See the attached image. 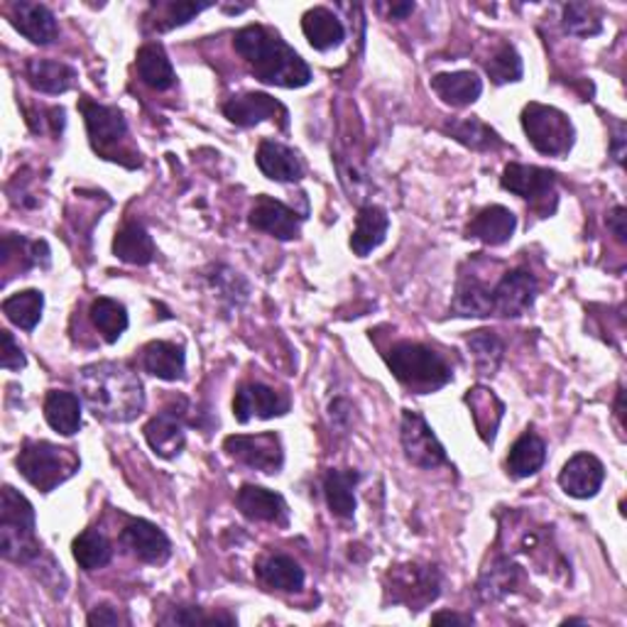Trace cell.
Masks as SVG:
<instances>
[{
    "label": "cell",
    "instance_id": "28",
    "mask_svg": "<svg viewBox=\"0 0 627 627\" xmlns=\"http://www.w3.org/2000/svg\"><path fill=\"white\" fill-rule=\"evenodd\" d=\"M431 89L447 105L463 109V105H471L480 99L484 81L478 79L476 72H449L431 76Z\"/></svg>",
    "mask_w": 627,
    "mask_h": 627
},
{
    "label": "cell",
    "instance_id": "44",
    "mask_svg": "<svg viewBox=\"0 0 627 627\" xmlns=\"http://www.w3.org/2000/svg\"><path fill=\"white\" fill-rule=\"evenodd\" d=\"M486 72L490 76V81L503 86V84H513L519 81L525 74L523 60L513 45H503L500 50L493 54V60L486 62Z\"/></svg>",
    "mask_w": 627,
    "mask_h": 627
},
{
    "label": "cell",
    "instance_id": "20",
    "mask_svg": "<svg viewBox=\"0 0 627 627\" xmlns=\"http://www.w3.org/2000/svg\"><path fill=\"white\" fill-rule=\"evenodd\" d=\"M11 23L17 33L27 37L33 45H52L60 37V25L50 8L42 3H13L11 8Z\"/></svg>",
    "mask_w": 627,
    "mask_h": 627
},
{
    "label": "cell",
    "instance_id": "29",
    "mask_svg": "<svg viewBox=\"0 0 627 627\" xmlns=\"http://www.w3.org/2000/svg\"><path fill=\"white\" fill-rule=\"evenodd\" d=\"M466 404L471 407V417H474L480 439L486 443H493L500 422L505 417L503 400H500L493 390L478 385V388L466 392Z\"/></svg>",
    "mask_w": 627,
    "mask_h": 627
},
{
    "label": "cell",
    "instance_id": "47",
    "mask_svg": "<svg viewBox=\"0 0 627 627\" xmlns=\"http://www.w3.org/2000/svg\"><path fill=\"white\" fill-rule=\"evenodd\" d=\"M0 341H3V353H0V365L5 371H23L25 368V353L21 346L15 343L11 331H0Z\"/></svg>",
    "mask_w": 627,
    "mask_h": 627
},
{
    "label": "cell",
    "instance_id": "15",
    "mask_svg": "<svg viewBox=\"0 0 627 627\" xmlns=\"http://www.w3.org/2000/svg\"><path fill=\"white\" fill-rule=\"evenodd\" d=\"M145 439H148L150 449L158 453V456L177 459L187 441L185 412L177 410V404H172V407L154 414V417L145 424Z\"/></svg>",
    "mask_w": 627,
    "mask_h": 627
},
{
    "label": "cell",
    "instance_id": "39",
    "mask_svg": "<svg viewBox=\"0 0 627 627\" xmlns=\"http://www.w3.org/2000/svg\"><path fill=\"white\" fill-rule=\"evenodd\" d=\"M89 316L105 343H115L125 334V329H128V312H125L121 302H115L111 297L93 299Z\"/></svg>",
    "mask_w": 627,
    "mask_h": 627
},
{
    "label": "cell",
    "instance_id": "54",
    "mask_svg": "<svg viewBox=\"0 0 627 627\" xmlns=\"http://www.w3.org/2000/svg\"><path fill=\"white\" fill-rule=\"evenodd\" d=\"M576 623H578V625H586L584 617H568V620H564V625H576Z\"/></svg>",
    "mask_w": 627,
    "mask_h": 627
},
{
    "label": "cell",
    "instance_id": "42",
    "mask_svg": "<svg viewBox=\"0 0 627 627\" xmlns=\"http://www.w3.org/2000/svg\"><path fill=\"white\" fill-rule=\"evenodd\" d=\"M468 349L474 353V361H476V368L480 375H493L500 363H503V341L498 339L493 331H474L468 336Z\"/></svg>",
    "mask_w": 627,
    "mask_h": 627
},
{
    "label": "cell",
    "instance_id": "7",
    "mask_svg": "<svg viewBox=\"0 0 627 627\" xmlns=\"http://www.w3.org/2000/svg\"><path fill=\"white\" fill-rule=\"evenodd\" d=\"M523 128L532 148L547 158H566L574 148V123L554 105L527 103L523 111Z\"/></svg>",
    "mask_w": 627,
    "mask_h": 627
},
{
    "label": "cell",
    "instance_id": "48",
    "mask_svg": "<svg viewBox=\"0 0 627 627\" xmlns=\"http://www.w3.org/2000/svg\"><path fill=\"white\" fill-rule=\"evenodd\" d=\"M121 620H123V617L111 605L93 607V611L89 613V617H86V623H89V625H121Z\"/></svg>",
    "mask_w": 627,
    "mask_h": 627
},
{
    "label": "cell",
    "instance_id": "8",
    "mask_svg": "<svg viewBox=\"0 0 627 627\" xmlns=\"http://www.w3.org/2000/svg\"><path fill=\"white\" fill-rule=\"evenodd\" d=\"M79 111L84 113L91 148L103 154L105 160L121 162V154L115 148H118V142L128 138V123H125L123 113L115 109V105H101L89 99H81Z\"/></svg>",
    "mask_w": 627,
    "mask_h": 627
},
{
    "label": "cell",
    "instance_id": "36",
    "mask_svg": "<svg viewBox=\"0 0 627 627\" xmlns=\"http://www.w3.org/2000/svg\"><path fill=\"white\" fill-rule=\"evenodd\" d=\"M547 461V443L535 431H525L507 453V474L513 478H529L542 471Z\"/></svg>",
    "mask_w": 627,
    "mask_h": 627
},
{
    "label": "cell",
    "instance_id": "33",
    "mask_svg": "<svg viewBox=\"0 0 627 627\" xmlns=\"http://www.w3.org/2000/svg\"><path fill=\"white\" fill-rule=\"evenodd\" d=\"M45 419L62 437H74L81 429V402L74 392L50 390L45 398Z\"/></svg>",
    "mask_w": 627,
    "mask_h": 627
},
{
    "label": "cell",
    "instance_id": "34",
    "mask_svg": "<svg viewBox=\"0 0 627 627\" xmlns=\"http://www.w3.org/2000/svg\"><path fill=\"white\" fill-rule=\"evenodd\" d=\"M359 471L331 468L324 478V496L329 510L341 519H353L355 515V486H359Z\"/></svg>",
    "mask_w": 627,
    "mask_h": 627
},
{
    "label": "cell",
    "instance_id": "31",
    "mask_svg": "<svg viewBox=\"0 0 627 627\" xmlns=\"http://www.w3.org/2000/svg\"><path fill=\"white\" fill-rule=\"evenodd\" d=\"M302 33L309 45L319 52H329L346 40V30L339 17L329 8H312L302 17Z\"/></svg>",
    "mask_w": 627,
    "mask_h": 627
},
{
    "label": "cell",
    "instance_id": "32",
    "mask_svg": "<svg viewBox=\"0 0 627 627\" xmlns=\"http://www.w3.org/2000/svg\"><path fill=\"white\" fill-rule=\"evenodd\" d=\"M255 572L260 581H263L267 588H273V591L294 593L304 588V568L287 554L265 556L263 562L258 564Z\"/></svg>",
    "mask_w": 627,
    "mask_h": 627
},
{
    "label": "cell",
    "instance_id": "40",
    "mask_svg": "<svg viewBox=\"0 0 627 627\" xmlns=\"http://www.w3.org/2000/svg\"><path fill=\"white\" fill-rule=\"evenodd\" d=\"M72 554L84 572H96V568L111 564L113 547L99 529H86V532L74 539Z\"/></svg>",
    "mask_w": 627,
    "mask_h": 627
},
{
    "label": "cell",
    "instance_id": "4",
    "mask_svg": "<svg viewBox=\"0 0 627 627\" xmlns=\"http://www.w3.org/2000/svg\"><path fill=\"white\" fill-rule=\"evenodd\" d=\"M388 368L402 385L417 392H437L453 380V371L443 355L424 343H394L388 353Z\"/></svg>",
    "mask_w": 627,
    "mask_h": 627
},
{
    "label": "cell",
    "instance_id": "30",
    "mask_svg": "<svg viewBox=\"0 0 627 627\" xmlns=\"http://www.w3.org/2000/svg\"><path fill=\"white\" fill-rule=\"evenodd\" d=\"M135 66H138V76L142 84L154 91H167L177 84V74L172 70L165 47L158 42L140 47L138 57H135Z\"/></svg>",
    "mask_w": 627,
    "mask_h": 627
},
{
    "label": "cell",
    "instance_id": "6",
    "mask_svg": "<svg viewBox=\"0 0 627 627\" xmlns=\"http://www.w3.org/2000/svg\"><path fill=\"white\" fill-rule=\"evenodd\" d=\"M441 593V574L431 564H398L385 576V601L419 613Z\"/></svg>",
    "mask_w": 627,
    "mask_h": 627
},
{
    "label": "cell",
    "instance_id": "35",
    "mask_svg": "<svg viewBox=\"0 0 627 627\" xmlns=\"http://www.w3.org/2000/svg\"><path fill=\"white\" fill-rule=\"evenodd\" d=\"M113 253L115 258L128 265H150L158 250H154L152 236L145 230V226L135 224V221H128V224L115 234Z\"/></svg>",
    "mask_w": 627,
    "mask_h": 627
},
{
    "label": "cell",
    "instance_id": "1",
    "mask_svg": "<svg viewBox=\"0 0 627 627\" xmlns=\"http://www.w3.org/2000/svg\"><path fill=\"white\" fill-rule=\"evenodd\" d=\"M236 52L243 57L258 81L283 89H302L312 81V70L279 33L265 25H248L234 37Z\"/></svg>",
    "mask_w": 627,
    "mask_h": 627
},
{
    "label": "cell",
    "instance_id": "2",
    "mask_svg": "<svg viewBox=\"0 0 627 627\" xmlns=\"http://www.w3.org/2000/svg\"><path fill=\"white\" fill-rule=\"evenodd\" d=\"M79 390L96 417L105 422H133L145 407L142 383L123 363H93L79 373Z\"/></svg>",
    "mask_w": 627,
    "mask_h": 627
},
{
    "label": "cell",
    "instance_id": "5",
    "mask_svg": "<svg viewBox=\"0 0 627 627\" xmlns=\"http://www.w3.org/2000/svg\"><path fill=\"white\" fill-rule=\"evenodd\" d=\"M17 471L40 493H52L79 471V456L50 441H25L17 456Z\"/></svg>",
    "mask_w": 627,
    "mask_h": 627
},
{
    "label": "cell",
    "instance_id": "3",
    "mask_svg": "<svg viewBox=\"0 0 627 627\" xmlns=\"http://www.w3.org/2000/svg\"><path fill=\"white\" fill-rule=\"evenodd\" d=\"M42 544L35 535V507L13 486L0 496V554L8 562L27 564L40 556Z\"/></svg>",
    "mask_w": 627,
    "mask_h": 627
},
{
    "label": "cell",
    "instance_id": "23",
    "mask_svg": "<svg viewBox=\"0 0 627 627\" xmlns=\"http://www.w3.org/2000/svg\"><path fill=\"white\" fill-rule=\"evenodd\" d=\"M142 371L154 375V378L177 383L185 378L187 355L185 346L172 341H152L142 349Z\"/></svg>",
    "mask_w": 627,
    "mask_h": 627
},
{
    "label": "cell",
    "instance_id": "27",
    "mask_svg": "<svg viewBox=\"0 0 627 627\" xmlns=\"http://www.w3.org/2000/svg\"><path fill=\"white\" fill-rule=\"evenodd\" d=\"M517 216L505 206H488L468 224V238L486 246H505L515 236Z\"/></svg>",
    "mask_w": 627,
    "mask_h": 627
},
{
    "label": "cell",
    "instance_id": "26",
    "mask_svg": "<svg viewBox=\"0 0 627 627\" xmlns=\"http://www.w3.org/2000/svg\"><path fill=\"white\" fill-rule=\"evenodd\" d=\"M523 584H525L523 566L515 564L513 559H496V562L486 568L484 576H480L478 595L484 598L486 603H496L503 601L510 593H515Z\"/></svg>",
    "mask_w": 627,
    "mask_h": 627
},
{
    "label": "cell",
    "instance_id": "50",
    "mask_svg": "<svg viewBox=\"0 0 627 627\" xmlns=\"http://www.w3.org/2000/svg\"><path fill=\"white\" fill-rule=\"evenodd\" d=\"M434 625L453 623V625H474V615H461V613H437L431 615Z\"/></svg>",
    "mask_w": 627,
    "mask_h": 627
},
{
    "label": "cell",
    "instance_id": "16",
    "mask_svg": "<svg viewBox=\"0 0 627 627\" xmlns=\"http://www.w3.org/2000/svg\"><path fill=\"white\" fill-rule=\"evenodd\" d=\"M121 542L145 564L160 566L172 556L170 537L162 532L158 525L148 523V519H130V523L123 527Z\"/></svg>",
    "mask_w": 627,
    "mask_h": 627
},
{
    "label": "cell",
    "instance_id": "11",
    "mask_svg": "<svg viewBox=\"0 0 627 627\" xmlns=\"http://www.w3.org/2000/svg\"><path fill=\"white\" fill-rule=\"evenodd\" d=\"M503 189L513 191L519 199L532 201L535 206L549 204V199L556 201V175L544 167L535 165H519V162H510L500 177Z\"/></svg>",
    "mask_w": 627,
    "mask_h": 627
},
{
    "label": "cell",
    "instance_id": "24",
    "mask_svg": "<svg viewBox=\"0 0 627 627\" xmlns=\"http://www.w3.org/2000/svg\"><path fill=\"white\" fill-rule=\"evenodd\" d=\"M258 167L273 181H299L304 177V165L294 150L275 140H263L258 148Z\"/></svg>",
    "mask_w": 627,
    "mask_h": 627
},
{
    "label": "cell",
    "instance_id": "13",
    "mask_svg": "<svg viewBox=\"0 0 627 627\" xmlns=\"http://www.w3.org/2000/svg\"><path fill=\"white\" fill-rule=\"evenodd\" d=\"M224 115L238 128H253L263 121H279V128H287L289 113L279 101L267 93H240L224 103Z\"/></svg>",
    "mask_w": 627,
    "mask_h": 627
},
{
    "label": "cell",
    "instance_id": "46",
    "mask_svg": "<svg viewBox=\"0 0 627 627\" xmlns=\"http://www.w3.org/2000/svg\"><path fill=\"white\" fill-rule=\"evenodd\" d=\"M162 625H236L234 615H206L201 607L187 605V607H175L170 615H165L160 620Z\"/></svg>",
    "mask_w": 627,
    "mask_h": 627
},
{
    "label": "cell",
    "instance_id": "51",
    "mask_svg": "<svg viewBox=\"0 0 627 627\" xmlns=\"http://www.w3.org/2000/svg\"><path fill=\"white\" fill-rule=\"evenodd\" d=\"M613 160L617 162V165H623L625 162V130H623V125L617 128V135L613 138Z\"/></svg>",
    "mask_w": 627,
    "mask_h": 627
},
{
    "label": "cell",
    "instance_id": "37",
    "mask_svg": "<svg viewBox=\"0 0 627 627\" xmlns=\"http://www.w3.org/2000/svg\"><path fill=\"white\" fill-rule=\"evenodd\" d=\"M451 309L456 316H493V289L476 277H461Z\"/></svg>",
    "mask_w": 627,
    "mask_h": 627
},
{
    "label": "cell",
    "instance_id": "43",
    "mask_svg": "<svg viewBox=\"0 0 627 627\" xmlns=\"http://www.w3.org/2000/svg\"><path fill=\"white\" fill-rule=\"evenodd\" d=\"M211 3H152L150 11L158 13V17L150 23L158 33L175 30V27L187 25L195 21L199 13H204Z\"/></svg>",
    "mask_w": 627,
    "mask_h": 627
},
{
    "label": "cell",
    "instance_id": "19",
    "mask_svg": "<svg viewBox=\"0 0 627 627\" xmlns=\"http://www.w3.org/2000/svg\"><path fill=\"white\" fill-rule=\"evenodd\" d=\"M0 267H3L5 279L13 277L11 273L50 267V246H47V240L8 234L3 236V246H0Z\"/></svg>",
    "mask_w": 627,
    "mask_h": 627
},
{
    "label": "cell",
    "instance_id": "18",
    "mask_svg": "<svg viewBox=\"0 0 627 627\" xmlns=\"http://www.w3.org/2000/svg\"><path fill=\"white\" fill-rule=\"evenodd\" d=\"M605 480V466L593 453H576L559 474V486L564 488L566 496L588 500L598 496Z\"/></svg>",
    "mask_w": 627,
    "mask_h": 627
},
{
    "label": "cell",
    "instance_id": "21",
    "mask_svg": "<svg viewBox=\"0 0 627 627\" xmlns=\"http://www.w3.org/2000/svg\"><path fill=\"white\" fill-rule=\"evenodd\" d=\"M236 505L240 513L255 523H269L287 527L289 523V507L283 496L273 493V490L260 486H243L236 496Z\"/></svg>",
    "mask_w": 627,
    "mask_h": 627
},
{
    "label": "cell",
    "instance_id": "25",
    "mask_svg": "<svg viewBox=\"0 0 627 627\" xmlns=\"http://www.w3.org/2000/svg\"><path fill=\"white\" fill-rule=\"evenodd\" d=\"M388 228H390L388 211L375 204L363 206L359 211V216H355L351 250L359 258L371 255L375 248H380L385 243V238H388Z\"/></svg>",
    "mask_w": 627,
    "mask_h": 627
},
{
    "label": "cell",
    "instance_id": "17",
    "mask_svg": "<svg viewBox=\"0 0 627 627\" xmlns=\"http://www.w3.org/2000/svg\"><path fill=\"white\" fill-rule=\"evenodd\" d=\"M248 221L255 230H263V234H269L277 240H294L302 230V218L297 216V211L265 195L258 197Z\"/></svg>",
    "mask_w": 627,
    "mask_h": 627
},
{
    "label": "cell",
    "instance_id": "52",
    "mask_svg": "<svg viewBox=\"0 0 627 627\" xmlns=\"http://www.w3.org/2000/svg\"><path fill=\"white\" fill-rule=\"evenodd\" d=\"M414 13V3H392L390 5V17L394 21H404V17Z\"/></svg>",
    "mask_w": 627,
    "mask_h": 627
},
{
    "label": "cell",
    "instance_id": "53",
    "mask_svg": "<svg viewBox=\"0 0 627 627\" xmlns=\"http://www.w3.org/2000/svg\"><path fill=\"white\" fill-rule=\"evenodd\" d=\"M623 400H625V392L623 390H617V402H615V414H617V419L623 422Z\"/></svg>",
    "mask_w": 627,
    "mask_h": 627
},
{
    "label": "cell",
    "instance_id": "49",
    "mask_svg": "<svg viewBox=\"0 0 627 627\" xmlns=\"http://www.w3.org/2000/svg\"><path fill=\"white\" fill-rule=\"evenodd\" d=\"M625 221H627V216H625V209H623V206L613 209V214L607 216V228L613 230V236H615L617 240H620V243H625V238H627Z\"/></svg>",
    "mask_w": 627,
    "mask_h": 627
},
{
    "label": "cell",
    "instance_id": "41",
    "mask_svg": "<svg viewBox=\"0 0 627 627\" xmlns=\"http://www.w3.org/2000/svg\"><path fill=\"white\" fill-rule=\"evenodd\" d=\"M447 130L453 140H459L461 145H466L471 150H496L503 145L500 135L478 118H463V121H451L447 123Z\"/></svg>",
    "mask_w": 627,
    "mask_h": 627
},
{
    "label": "cell",
    "instance_id": "12",
    "mask_svg": "<svg viewBox=\"0 0 627 627\" xmlns=\"http://www.w3.org/2000/svg\"><path fill=\"white\" fill-rule=\"evenodd\" d=\"M539 292V285L532 273L527 269H513L493 287V316H517L527 314L532 309Z\"/></svg>",
    "mask_w": 627,
    "mask_h": 627
},
{
    "label": "cell",
    "instance_id": "45",
    "mask_svg": "<svg viewBox=\"0 0 627 627\" xmlns=\"http://www.w3.org/2000/svg\"><path fill=\"white\" fill-rule=\"evenodd\" d=\"M564 30L574 37H593L603 30L601 15L595 8L586 3H568L564 5Z\"/></svg>",
    "mask_w": 627,
    "mask_h": 627
},
{
    "label": "cell",
    "instance_id": "9",
    "mask_svg": "<svg viewBox=\"0 0 627 627\" xmlns=\"http://www.w3.org/2000/svg\"><path fill=\"white\" fill-rule=\"evenodd\" d=\"M404 456L419 468H437L447 463V451H443L437 434L431 431L427 419L422 414L404 410L402 412V429H400Z\"/></svg>",
    "mask_w": 627,
    "mask_h": 627
},
{
    "label": "cell",
    "instance_id": "14",
    "mask_svg": "<svg viewBox=\"0 0 627 627\" xmlns=\"http://www.w3.org/2000/svg\"><path fill=\"white\" fill-rule=\"evenodd\" d=\"M289 412V400L283 394L267 388L263 383H246L240 385L234 398V417L240 424H248L253 417L273 419L283 417Z\"/></svg>",
    "mask_w": 627,
    "mask_h": 627
},
{
    "label": "cell",
    "instance_id": "10",
    "mask_svg": "<svg viewBox=\"0 0 627 627\" xmlns=\"http://www.w3.org/2000/svg\"><path fill=\"white\" fill-rule=\"evenodd\" d=\"M224 449L230 459H236L246 466L263 471V474H279L285 463L283 443L273 431L258 434V437H246V434H236L224 441Z\"/></svg>",
    "mask_w": 627,
    "mask_h": 627
},
{
    "label": "cell",
    "instance_id": "38",
    "mask_svg": "<svg viewBox=\"0 0 627 627\" xmlns=\"http://www.w3.org/2000/svg\"><path fill=\"white\" fill-rule=\"evenodd\" d=\"M42 309H45V294L40 289H25V292H17L13 297H8L3 302V314L8 316V322L15 324L17 329L33 331L42 319Z\"/></svg>",
    "mask_w": 627,
    "mask_h": 627
},
{
    "label": "cell",
    "instance_id": "22",
    "mask_svg": "<svg viewBox=\"0 0 627 627\" xmlns=\"http://www.w3.org/2000/svg\"><path fill=\"white\" fill-rule=\"evenodd\" d=\"M25 76L27 84H30L35 91L47 96L66 93L70 89H74L76 79H79L74 66L57 60H40V57H33V60L27 62Z\"/></svg>",
    "mask_w": 627,
    "mask_h": 627
}]
</instances>
